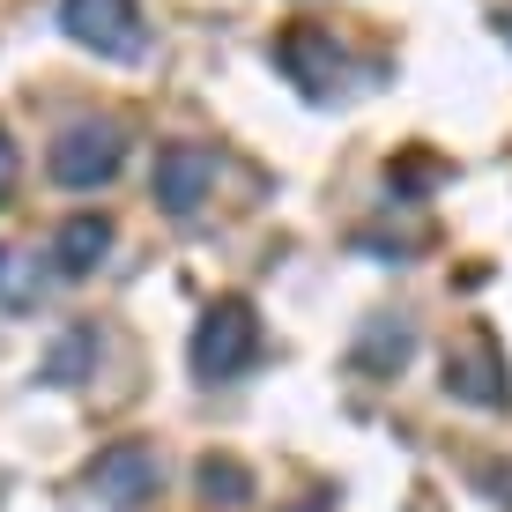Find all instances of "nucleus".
<instances>
[{
	"instance_id": "obj_5",
	"label": "nucleus",
	"mask_w": 512,
	"mask_h": 512,
	"mask_svg": "<svg viewBox=\"0 0 512 512\" xmlns=\"http://www.w3.org/2000/svg\"><path fill=\"white\" fill-rule=\"evenodd\" d=\"M208 186H216V149L171 141V149L156 156V201H164L171 216H193V208L208 201Z\"/></svg>"
},
{
	"instance_id": "obj_2",
	"label": "nucleus",
	"mask_w": 512,
	"mask_h": 512,
	"mask_svg": "<svg viewBox=\"0 0 512 512\" xmlns=\"http://www.w3.org/2000/svg\"><path fill=\"white\" fill-rule=\"evenodd\" d=\"M60 23L75 45L104 52V60H141V45H149L134 0H60Z\"/></svg>"
},
{
	"instance_id": "obj_6",
	"label": "nucleus",
	"mask_w": 512,
	"mask_h": 512,
	"mask_svg": "<svg viewBox=\"0 0 512 512\" xmlns=\"http://www.w3.org/2000/svg\"><path fill=\"white\" fill-rule=\"evenodd\" d=\"M446 386L475 409H505V364H498V342L490 334H468L461 349L446 357Z\"/></svg>"
},
{
	"instance_id": "obj_4",
	"label": "nucleus",
	"mask_w": 512,
	"mask_h": 512,
	"mask_svg": "<svg viewBox=\"0 0 512 512\" xmlns=\"http://www.w3.org/2000/svg\"><path fill=\"white\" fill-rule=\"evenodd\" d=\"M156 483H164V468H156V453L141 446V438H119V446H104L90 461V490L104 505H119V512H134L141 498H156Z\"/></svg>"
},
{
	"instance_id": "obj_10",
	"label": "nucleus",
	"mask_w": 512,
	"mask_h": 512,
	"mask_svg": "<svg viewBox=\"0 0 512 512\" xmlns=\"http://www.w3.org/2000/svg\"><path fill=\"white\" fill-rule=\"evenodd\" d=\"M401 357H409V327H379L364 349V364H401Z\"/></svg>"
},
{
	"instance_id": "obj_11",
	"label": "nucleus",
	"mask_w": 512,
	"mask_h": 512,
	"mask_svg": "<svg viewBox=\"0 0 512 512\" xmlns=\"http://www.w3.org/2000/svg\"><path fill=\"white\" fill-rule=\"evenodd\" d=\"M8 186H15V149H8V134H0V201H8Z\"/></svg>"
},
{
	"instance_id": "obj_12",
	"label": "nucleus",
	"mask_w": 512,
	"mask_h": 512,
	"mask_svg": "<svg viewBox=\"0 0 512 512\" xmlns=\"http://www.w3.org/2000/svg\"><path fill=\"white\" fill-rule=\"evenodd\" d=\"M0 275H8V253H0Z\"/></svg>"
},
{
	"instance_id": "obj_7",
	"label": "nucleus",
	"mask_w": 512,
	"mask_h": 512,
	"mask_svg": "<svg viewBox=\"0 0 512 512\" xmlns=\"http://www.w3.org/2000/svg\"><path fill=\"white\" fill-rule=\"evenodd\" d=\"M275 60L290 67V75L305 82L312 97L342 90V75H349V60H342V52H334V38H320V30H290V38L275 45Z\"/></svg>"
},
{
	"instance_id": "obj_9",
	"label": "nucleus",
	"mask_w": 512,
	"mask_h": 512,
	"mask_svg": "<svg viewBox=\"0 0 512 512\" xmlns=\"http://www.w3.org/2000/svg\"><path fill=\"white\" fill-rule=\"evenodd\" d=\"M201 490H208L216 505H245V490H253V483H245L238 461H201Z\"/></svg>"
},
{
	"instance_id": "obj_1",
	"label": "nucleus",
	"mask_w": 512,
	"mask_h": 512,
	"mask_svg": "<svg viewBox=\"0 0 512 512\" xmlns=\"http://www.w3.org/2000/svg\"><path fill=\"white\" fill-rule=\"evenodd\" d=\"M260 357V320H253V305H216L201 327H193V372H201L208 386L216 379H238L245 364Z\"/></svg>"
},
{
	"instance_id": "obj_8",
	"label": "nucleus",
	"mask_w": 512,
	"mask_h": 512,
	"mask_svg": "<svg viewBox=\"0 0 512 512\" xmlns=\"http://www.w3.org/2000/svg\"><path fill=\"white\" fill-rule=\"evenodd\" d=\"M104 245H112V223H104V216H75L60 231V245H52V253H60V275H90L104 260Z\"/></svg>"
},
{
	"instance_id": "obj_3",
	"label": "nucleus",
	"mask_w": 512,
	"mask_h": 512,
	"mask_svg": "<svg viewBox=\"0 0 512 512\" xmlns=\"http://www.w3.org/2000/svg\"><path fill=\"white\" fill-rule=\"evenodd\" d=\"M119 156H127V141H119V127H67L60 141H52V179L60 186H75V193H90V186H104L119 171Z\"/></svg>"
}]
</instances>
